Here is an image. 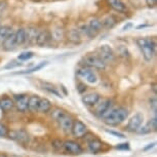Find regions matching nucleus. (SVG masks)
Instances as JSON below:
<instances>
[{"instance_id":"nucleus-16","label":"nucleus","mask_w":157,"mask_h":157,"mask_svg":"<svg viewBox=\"0 0 157 157\" xmlns=\"http://www.w3.org/2000/svg\"><path fill=\"white\" fill-rule=\"evenodd\" d=\"M102 23V27L105 28V29H112L114 28L115 26L117 25L118 23V19L113 14H110V16H107L105 17L104 19L101 21Z\"/></svg>"},{"instance_id":"nucleus-36","label":"nucleus","mask_w":157,"mask_h":157,"mask_svg":"<svg viewBox=\"0 0 157 157\" xmlns=\"http://www.w3.org/2000/svg\"><path fill=\"white\" fill-rule=\"evenodd\" d=\"M157 0H146V3L149 7H154L156 5Z\"/></svg>"},{"instance_id":"nucleus-42","label":"nucleus","mask_w":157,"mask_h":157,"mask_svg":"<svg viewBox=\"0 0 157 157\" xmlns=\"http://www.w3.org/2000/svg\"><path fill=\"white\" fill-rule=\"evenodd\" d=\"M1 112H2V110L0 109V117H1Z\"/></svg>"},{"instance_id":"nucleus-11","label":"nucleus","mask_w":157,"mask_h":157,"mask_svg":"<svg viewBox=\"0 0 157 157\" xmlns=\"http://www.w3.org/2000/svg\"><path fill=\"white\" fill-rule=\"evenodd\" d=\"M28 101L29 97L27 94H20V96L16 97V101H14V106L17 107V111L20 112H26L28 110Z\"/></svg>"},{"instance_id":"nucleus-12","label":"nucleus","mask_w":157,"mask_h":157,"mask_svg":"<svg viewBox=\"0 0 157 157\" xmlns=\"http://www.w3.org/2000/svg\"><path fill=\"white\" fill-rule=\"evenodd\" d=\"M107 3L109 4L112 10H114L117 13H124L127 11V6L122 0H107Z\"/></svg>"},{"instance_id":"nucleus-25","label":"nucleus","mask_w":157,"mask_h":157,"mask_svg":"<svg viewBox=\"0 0 157 157\" xmlns=\"http://www.w3.org/2000/svg\"><path fill=\"white\" fill-rule=\"evenodd\" d=\"M68 38H69L70 41H72L74 43H77L80 41V32L79 30H76V29H73L71 30L69 33H68Z\"/></svg>"},{"instance_id":"nucleus-2","label":"nucleus","mask_w":157,"mask_h":157,"mask_svg":"<svg viewBox=\"0 0 157 157\" xmlns=\"http://www.w3.org/2000/svg\"><path fill=\"white\" fill-rule=\"evenodd\" d=\"M137 44L140 47L145 61H152L154 55H155V41L149 39V38H138Z\"/></svg>"},{"instance_id":"nucleus-4","label":"nucleus","mask_w":157,"mask_h":157,"mask_svg":"<svg viewBox=\"0 0 157 157\" xmlns=\"http://www.w3.org/2000/svg\"><path fill=\"white\" fill-rule=\"evenodd\" d=\"M99 54L98 56L102 59V61L107 65L108 63H112L115 59V55L113 49L111 48L110 46L107 45V44H104V45H101L98 49Z\"/></svg>"},{"instance_id":"nucleus-34","label":"nucleus","mask_w":157,"mask_h":157,"mask_svg":"<svg viewBox=\"0 0 157 157\" xmlns=\"http://www.w3.org/2000/svg\"><path fill=\"white\" fill-rule=\"evenodd\" d=\"M148 125H149L151 130H156L157 129V118L154 117L153 119L151 120L149 123H148Z\"/></svg>"},{"instance_id":"nucleus-19","label":"nucleus","mask_w":157,"mask_h":157,"mask_svg":"<svg viewBox=\"0 0 157 157\" xmlns=\"http://www.w3.org/2000/svg\"><path fill=\"white\" fill-rule=\"evenodd\" d=\"M2 46L5 50H13L16 48L17 44H16V39H14V32L11 31L10 34L6 37V39L3 41Z\"/></svg>"},{"instance_id":"nucleus-6","label":"nucleus","mask_w":157,"mask_h":157,"mask_svg":"<svg viewBox=\"0 0 157 157\" xmlns=\"http://www.w3.org/2000/svg\"><path fill=\"white\" fill-rule=\"evenodd\" d=\"M71 132H72L75 138L81 139L87 134V126L80 120H74Z\"/></svg>"},{"instance_id":"nucleus-33","label":"nucleus","mask_w":157,"mask_h":157,"mask_svg":"<svg viewBox=\"0 0 157 157\" xmlns=\"http://www.w3.org/2000/svg\"><path fill=\"white\" fill-rule=\"evenodd\" d=\"M151 132V128L149 127V125H147L146 126H143V127H140L138 130H137V132L138 134H148V132Z\"/></svg>"},{"instance_id":"nucleus-29","label":"nucleus","mask_w":157,"mask_h":157,"mask_svg":"<svg viewBox=\"0 0 157 157\" xmlns=\"http://www.w3.org/2000/svg\"><path fill=\"white\" fill-rule=\"evenodd\" d=\"M34 52H23L19 56V61H28L31 58H33Z\"/></svg>"},{"instance_id":"nucleus-41","label":"nucleus","mask_w":157,"mask_h":157,"mask_svg":"<svg viewBox=\"0 0 157 157\" xmlns=\"http://www.w3.org/2000/svg\"><path fill=\"white\" fill-rule=\"evenodd\" d=\"M0 157H8V156L6 155V154H2L1 153V154H0Z\"/></svg>"},{"instance_id":"nucleus-39","label":"nucleus","mask_w":157,"mask_h":157,"mask_svg":"<svg viewBox=\"0 0 157 157\" xmlns=\"http://www.w3.org/2000/svg\"><path fill=\"white\" fill-rule=\"evenodd\" d=\"M109 132L114 136H117V137H119V138H124V136L122 134H119V132Z\"/></svg>"},{"instance_id":"nucleus-17","label":"nucleus","mask_w":157,"mask_h":157,"mask_svg":"<svg viewBox=\"0 0 157 157\" xmlns=\"http://www.w3.org/2000/svg\"><path fill=\"white\" fill-rule=\"evenodd\" d=\"M87 146H88V149H90V152L97 154L102 150L103 143L99 140V139L91 138L90 141H87Z\"/></svg>"},{"instance_id":"nucleus-35","label":"nucleus","mask_w":157,"mask_h":157,"mask_svg":"<svg viewBox=\"0 0 157 157\" xmlns=\"http://www.w3.org/2000/svg\"><path fill=\"white\" fill-rule=\"evenodd\" d=\"M116 148H117V149H119V150H127V149H129V145L127 144V143H125V144H119Z\"/></svg>"},{"instance_id":"nucleus-7","label":"nucleus","mask_w":157,"mask_h":157,"mask_svg":"<svg viewBox=\"0 0 157 157\" xmlns=\"http://www.w3.org/2000/svg\"><path fill=\"white\" fill-rule=\"evenodd\" d=\"M78 75L88 83H97L98 76L90 68H81L78 70Z\"/></svg>"},{"instance_id":"nucleus-32","label":"nucleus","mask_w":157,"mask_h":157,"mask_svg":"<svg viewBox=\"0 0 157 157\" xmlns=\"http://www.w3.org/2000/svg\"><path fill=\"white\" fill-rule=\"evenodd\" d=\"M22 65V63H20V62H16V61H13L10 62V63H8L6 66L4 67V69H13V68H17Z\"/></svg>"},{"instance_id":"nucleus-28","label":"nucleus","mask_w":157,"mask_h":157,"mask_svg":"<svg viewBox=\"0 0 157 157\" xmlns=\"http://www.w3.org/2000/svg\"><path fill=\"white\" fill-rule=\"evenodd\" d=\"M47 64V62H42V63H40L39 65H37V66H35L33 68H31V69H28V70H25L23 71V72H21V74H29V73H33L35 71H38L40 69H42V68L45 66Z\"/></svg>"},{"instance_id":"nucleus-14","label":"nucleus","mask_w":157,"mask_h":157,"mask_svg":"<svg viewBox=\"0 0 157 157\" xmlns=\"http://www.w3.org/2000/svg\"><path fill=\"white\" fill-rule=\"evenodd\" d=\"M14 107L13 100L8 96H3L0 98V109L2 112H8Z\"/></svg>"},{"instance_id":"nucleus-10","label":"nucleus","mask_w":157,"mask_h":157,"mask_svg":"<svg viewBox=\"0 0 157 157\" xmlns=\"http://www.w3.org/2000/svg\"><path fill=\"white\" fill-rule=\"evenodd\" d=\"M96 108H94V114L98 115V116H103L106 112L109 111V109L111 107V101L109 99H103L101 101L99 100L96 105Z\"/></svg>"},{"instance_id":"nucleus-27","label":"nucleus","mask_w":157,"mask_h":157,"mask_svg":"<svg viewBox=\"0 0 157 157\" xmlns=\"http://www.w3.org/2000/svg\"><path fill=\"white\" fill-rule=\"evenodd\" d=\"M43 90H47L48 93L50 94H54L55 96H57V97H61V94L59 93V91L56 90V87L54 86L52 84H50V83H47V82H44L43 83Z\"/></svg>"},{"instance_id":"nucleus-24","label":"nucleus","mask_w":157,"mask_h":157,"mask_svg":"<svg viewBox=\"0 0 157 157\" xmlns=\"http://www.w3.org/2000/svg\"><path fill=\"white\" fill-rule=\"evenodd\" d=\"M13 31L10 26H1L0 27V43H3V41L6 39V37Z\"/></svg>"},{"instance_id":"nucleus-13","label":"nucleus","mask_w":157,"mask_h":157,"mask_svg":"<svg viewBox=\"0 0 157 157\" xmlns=\"http://www.w3.org/2000/svg\"><path fill=\"white\" fill-rule=\"evenodd\" d=\"M50 38H52V36H50V33L48 31H45V30L40 31V32H38V34L36 36L35 43H36L38 46L42 47L44 45H46V44L49 42Z\"/></svg>"},{"instance_id":"nucleus-3","label":"nucleus","mask_w":157,"mask_h":157,"mask_svg":"<svg viewBox=\"0 0 157 157\" xmlns=\"http://www.w3.org/2000/svg\"><path fill=\"white\" fill-rule=\"evenodd\" d=\"M83 62L85 64V66L94 68V69L98 70H104L106 68V64L104 63L98 55H87L83 58Z\"/></svg>"},{"instance_id":"nucleus-22","label":"nucleus","mask_w":157,"mask_h":157,"mask_svg":"<svg viewBox=\"0 0 157 157\" xmlns=\"http://www.w3.org/2000/svg\"><path fill=\"white\" fill-rule=\"evenodd\" d=\"M87 26H88V28H90V30L93 32L94 35H97L103 28L102 23H101V21L98 19H91Z\"/></svg>"},{"instance_id":"nucleus-43","label":"nucleus","mask_w":157,"mask_h":157,"mask_svg":"<svg viewBox=\"0 0 157 157\" xmlns=\"http://www.w3.org/2000/svg\"><path fill=\"white\" fill-rule=\"evenodd\" d=\"M34 1H41V0H34Z\"/></svg>"},{"instance_id":"nucleus-1","label":"nucleus","mask_w":157,"mask_h":157,"mask_svg":"<svg viewBox=\"0 0 157 157\" xmlns=\"http://www.w3.org/2000/svg\"><path fill=\"white\" fill-rule=\"evenodd\" d=\"M128 116V111L127 109L123 107H118V108H112L110 109V111L106 112L103 115V119L104 122L108 125H118L121 122H123Z\"/></svg>"},{"instance_id":"nucleus-37","label":"nucleus","mask_w":157,"mask_h":157,"mask_svg":"<svg viewBox=\"0 0 157 157\" xmlns=\"http://www.w3.org/2000/svg\"><path fill=\"white\" fill-rule=\"evenodd\" d=\"M151 101H152V104H151V106H152V109H153V111L154 112H156V98H153V99L152 100H151Z\"/></svg>"},{"instance_id":"nucleus-5","label":"nucleus","mask_w":157,"mask_h":157,"mask_svg":"<svg viewBox=\"0 0 157 157\" xmlns=\"http://www.w3.org/2000/svg\"><path fill=\"white\" fill-rule=\"evenodd\" d=\"M63 150L68 154H72V155H79L82 153V147L80 144H78L75 141H65L63 142Z\"/></svg>"},{"instance_id":"nucleus-30","label":"nucleus","mask_w":157,"mask_h":157,"mask_svg":"<svg viewBox=\"0 0 157 157\" xmlns=\"http://www.w3.org/2000/svg\"><path fill=\"white\" fill-rule=\"evenodd\" d=\"M64 113H65V112L63 110H61V109H55V110L52 112V118L54 120L58 121Z\"/></svg>"},{"instance_id":"nucleus-26","label":"nucleus","mask_w":157,"mask_h":157,"mask_svg":"<svg viewBox=\"0 0 157 157\" xmlns=\"http://www.w3.org/2000/svg\"><path fill=\"white\" fill-rule=\"evenodd\" d=\"M37 34H38V32L35 30V29H32V28L27 29V30H26V42H27V41L31 42V40H34V42H35Z\"/></svg>"},{"instance_id":"nucleus-23","label":"nucleus","mask_w":157,"mask_h":157,"mask_svg":"<svg viewBox=\"0 0 157 157\" xmlns=\"http://www.w3.org/2000/svg\"><path fill=\"white\" fill-rule=\"evenodd\" d=\"M52 110V103L47 99H40L39 105H38V111L40 113H47Z\"/></svg>"},{"instance_id":"nucleus-8","label":"nucleus","mask_w":157,"mask_h":157,"mask_svg":"<svg viewBox=\"0 0 157 157\" xmlns=\"http://www.w3.org/2000/svg\"><path fill=\"white\" fill-rule=\"evenodd\" d=\"M143 120H144L143 114H141V113L135 114L134 116L130 118L128 123H127V126H126L127 130H128V132H137V130L141 127L142 123H143Z\"/></svg>"},{"instance_id":"nucleus-21","label":"nucleus","mask_w":157,"mask_h":157,"mask_svg":"<svg viewBox=\"0 0 157 157\" xmlns=\"http://www.w3.org/2000/svg\"><path fill=\"white\" fill-rule=\"evenodd\" d=\"M14 39H16L17 46L23 45L26 42V30L24 28L17 29V32H14Z\"/></svg>"},{"instance_id":"nucleus-20","label":"nucleus","mask_w":157,"mask_h":157,"mask_svg":"<svg viewBox=\"0 0 157 157\" xmlns=\"http://www.w3.org/2000/svg\"><path fill=\"white\" fill-rule=\"evenodd\" d=\"M40 99L38 96H31L29 97V101H28V110L31 112V113H36L38 111V105H39Z\"/></svg>"},{"instance_id":"nucleus-31","label":"nucleus","mask_w":157,"mask_h":157,"mask_svg":"<svg viewBox=\"0 0 157 157\" xmlns=\"http://www.w3.org/2000/svg\"><path fill=\"white\" fill-rule=\"evenodd\" d=\"M7 135H8L7 127L3 123H0V137H6Z\"/></svg>"},{"instance_id":"nucleus-9","label":"nucleus","mask_w":157,"mask_h":157,"mask_svg":"<svg viewBox=\"0 0 157 157\" xmlns=\"http://www.w3.org/2000/svg\"><path fill=\"white\" fill-rule=\"evenodd\" d=\"M58 122L60 124V127L62 128V130H64L65 132H71L73 123H74V119L69 114L64 113L61 116L60 119L58 120Z\"/></svg>"},{"instance_id":"nucleus-40","label":"nucleus","mask_w":157,"mask_h":157,"mask_svg":"<svg viewBox=\"0 0 157 157\" xmlns=\"http://www.w3.org/2000/svg\"><path fill=\"white\" fill-rule=\"evenodd\" d=\"M152 88H153V90H154V94H156V84L155 83H153V85H152Z\"/></svg>"},{"instance_id":"nucleus-15","label":"nucleus","mask_w":157,"mask_h":157,"mask_svg":"<svg viewBox=\"0 0 157 157\" xmlns=\"http://www.w3.org/2000/svg\"><path fill=\"white\" fill-rule=\"evenodd\" d=\"M11 136H13V137H10V138H13V140L17 141L19 143L23 144V145L27 144L29 142V135L23 129L17 130V132H11Z\"/></svg>"},{"instance_id":"nucleus-38","label":"nucleus","mask_w":157,"mask_h":157,"mask_svg":"<svg viewBox=\"0 0 157 157\" xmlns=\"http://www.w3.org/2000/svg\"><path fill=\"white\" fill-rule=\"evenodd\" d=\"M132 23H127L126 25H124V26H123L122 31H127L129 28H132Z\"/></svg>"},{"instance_id":"nucleus-18","label":"nucleus","mask_w":157,"mask_h":157,"mask_svg":"<svg viewBox=\"0 0 157 157\" xmlns=\"http://www.w3.org/2000/svg\"><path fill=\"white\" fill-rule=\"evenodd\" d=\"M101 99L100 94L97 93L93 94H88L82 98V102H83L86 106H94L96 104L99 102V100Z\"/></svg>"}]
</instances>
